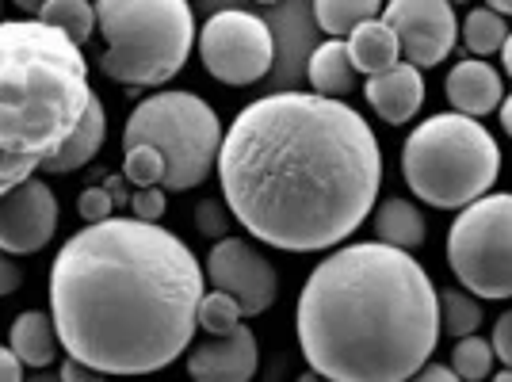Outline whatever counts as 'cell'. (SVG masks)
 Here are the masks:
<instances>
[{"label": "cell", "instance_id": "6da1fadb", "mask_svg": "<svg viewBox=\"0 0 512 382\" xmlns=\"http://www.w3.org/2000/svg\"><path fill=\"white\" fill-rule=\"evenodd\" d=\"M218 184L256 241L321 253L367 222L383 184V149L352 104L272 92L237 111L218 149Z\"/></svg>", "mask_w": 512, "mask_h": 382}, {"label": "cell", "instance_id": "7a4b0ae2", "mask_svg": "<svg viewBox=\"0 0 512 382\" xmlns=\"http://www.w3.org/2000/svg\"><path fill=\"white\" fill-rule=\"evenodd\" d=\"M207 272L165 226L107 218L65 241L50 318L69 360L100 375H153L192 348Z\"/></svg>", "mask_w": 512, "mask_h": 382}, {"label": "cell", "instance_id": "3957f363", "mask_svg": "<svg viewBox=\"0 0 512 382\" xmlns=\"http://www.w3.org/2000/svg\"><path fill=\"white\" fill-rule=\"evenodd\" d=\"M299 348L325 382H409L436 352L440 291L413 253L341 245L306 276Z\"/></svg>", "mask_w": 512, "mask_h": 382}, {"label": "cell", "instance_id": "277c9868", "mask_svg": "<svg viewBox=\"0 0 512 382\" xmlns=\"http://www.w3.org/2000/svg\"><path fill=\"white\" fill-rule=\"evenodd\" d=\"M92 96L73 39L35 16L0 23V195L46 169L81 127Z\"/></svg>", "mask_w": 512, "mask_h": 382}, {"label": "cell", "instance_id": "5b68a950", "mask_svg": "<svg viewBox=\"0 0 512 382\" xmlns=\"http://www.w3.org/2000/svg\"><path fill=\"white\" fill-rule=\"evenodd\" d=\"M402 180L436 211H463L478 203L501 176V146L478 119L432 115L402 146Z\"/></svg>", "mask_w": 512, "mask_h": 382}, {"label": "cell", "instance_id": "8992f818", "mask_svg": "<svg viewBox=\"0 0 512 382\" xmlns=\"http://www.w3.org/2000/svg\"><path fill=\"white\" fill-rule=\"evenodd\" d=\"M96 31L104 35V77L127 92L169 85L195 46L184 0H96Z\"/></svg>", "mask_w": 512, "mask_h": 382}, {"label": "cell", "instance_id": "52a82bcc", "mask_svg": "<svg viewBox=\"0 0 512 382\" xmlns=\"http://www.w3.org/2000/svg\"><path fill=\"white\" fill-rule=\"evenodd\" d=\"M222 123L214 107L180 88L153 92L127 115L123 149L150 146L165 161V191H192L218 169Z\"/></svg>", "mask_w": 512, "mask_h": 382}, {"label": "cell", "instance_id": "ba28073f", "mask_svg": "<svg viewBox=\"0 0 512 382\" xmlns=\"http://www.w3.org/2000/svg\"><path fill=\"white\" fill-rule=\"evenodd\" d=\"M448 264L459 287L478 302L512 298V195L490 191L455 214Z\"/></svg>", "mask_w": 512, "mask_h": 382}, {"label": "cell", "instance_id": "9c48e42d", "mask_svg": "<svg viewBox=\"0 0 512 382\" xmlns=\"http://www.w3.org/2000/svg\"><path fill=\"white\" fill-rule=\"evenodd\" d=\"M199 62L214 81L249 88L264 81L276 62V35L256 12L222 8L199 31Z\"/></svg>", "mask_w": 512, "mask_h": 382}, {"label": "cell", "instance_id": "30bf717a", "mask_svg": "<svg viewBox=\"0 0 512 382\" xmlns=\"http://www.w3.org/2000/svg\"><path fill=\"white\" fill-rule=\"evenodd\" d=\"M203 272H207V283H211L214 291L234 298L241 318L268 314L272 302L279 298V276L276 268H272V260L264 253H256V245H249L245 237L214 241Z\"/></svg>", "mask_w": 512, "mask_h": 382}, {"label": "cell", "instance_id": "8fae6325", "mask_svg": "<svg viewBox=\"0 0 512 382\" xmlns=\"http://www.w3.org/2000/svg\"><path fill=\"white\" fill-rule=\"evenodd\" d=\"M383 23L398 39L402 62L413 69L440 65L459 43L455 8L444 0H390L383 8Z\"/></svg>", "mask_w": 512, "mask_h": 382}, {"label": "cell", "instance_id": "7c38bea8", "mask_svg": "<svg viewBox=\"0 0 512 382\" xmlns=\"http://www.w3.org/2000/svg\"><path fill=\"white\" fill-rule=\"evenodd\" d=\"M58 234V195L54 188L31 176L20 188L0 195V253L31 256L50 245Z\"/></svg>", "mask_w": 512, "mask_h": 382}, {"label": "cell", "instance_id": "4fadbf2b", "mask_svg": "<svg viewBox=\"0 0 512 382\" xmlns=\"http://www.w3.org/2000/svg\"><path fill=\"white\" fill-rule=\"evenodd\" d=\"M256 371H260V344L245 321L234 333L199 340L188 352L192 382H253Z\"/></svg>", "mask_w": 512, "mask_h": 382}, {"label": "cell", "instance_id": "5bb4252c", "mask_svg": "<svg viewBox=\"0 0 512 382\" xmlns=\"http://www.w3.org/2000/svg\"><path fill=\"white\" fill-rule=\"evenodd\" d=\"M363 96H367L371 111H375L383 123L402 127V123H409V119L421 111V104H425V77H421V69H413L409 62H398L394 69L379 73V77H367Z\"/></svg>", "mask_w": 512, "mask_h": 382}, {"label": "cell", "instance_id": "9a60e30c", "mask_svg": "<svg viewBox=\"0 0 512 382\" xmlns=\"http://www.w3.org/2000/svg\"><path fill=\"white\" fill-rule=\"evenodd\" d=\"M501 73L493 69L490 62H478V58H467V62L451 65L448 81H444V92H448V104L455 115H467V119H482L501 107Z\"/></svg>", "mask_w": 512, "mask_h": 382}, {"label": "cell", "instance_id": "2e32d148", "mask_svg": "<svg viewBox=\"0 0 512 382\" xmlns=\"http://www.w3.org/2000/svg\"><path fill=\"white\" fill-rule=\"evenodd\" d=\"M306 81L321 100H341L356 88V69L348 58V43L341 39H325L306 54Z\"/></svg>", "mask_w": 512, "mask_h": 382}, {"label": "cell", "instance_id": "e0dca14e", "mask_svg": "<svg viewBox=\"0 0 512 382\" xmlns=\"http://www.w3.org/2000/svg\"><path fill=\"white\" fill-rule=\"evenodd\" d=\"M104 138H107V111H104V100L100 96H92V104H88L85 119H81V127L69 134V142H65L50 161H46V176H65V172H77L85 169L88 161L104 149Z\"/></svg>", "mask_w": 512, "mask_h": 382}, {"label": "cell", "instance_id": "ac0fdd59", "mask_svg": "<svg viewBox=\"0 0 512 382\" xmlns=\"http://www.w3.org/2000/svg\"><path fill=\"white\" fill-rule=\"evenodd\" d=\"M375 237H379V245L413 253V249L425 245L428 222L417 203H409L402 195H390V199L379 203V211H375Z\"/></svg>", "mask_w": 512, "mask_h": 382}, {"label": "cell", "instance_id": "d6986e66", "mask_svg": "<svg viewBox=\"0 0 512 382\" xmlns=\"http://www.w3.org/2000/svg\"><path fill=\"white\" fill-rule=\"evenodd\" d=\"M344 43H348L352 69L363 73V77H379V73H386V69H394V65L402 62L398 39H394V31H390L383 20L360 23Z\"/></svg>", "mask_w": 512, "mask_h": 382}, {"label": "cell", "instance_id": "ffe728a7", "mask_svg": "<svg viewBox=\"0 0 512 382\" xmlns=\"http://www.w3.org/2000/svg\"><path fill=\"white\" fill-rule=\"evenodd\" d=\"M8 348L20 356L23 367H50V363L58 360V348H62V340H58V329H54V318L43 314V310H23L20 318L12 321V340H8Z\"/></svg>", "mask_w": 512, "mask_h": 382}, {"label": "cell", "instance_id": "44dd1931", "mask_svg": "<svg viewBox=\"0 0 512 382\" xmlns=\"http://www.w3.org/2000/svg\"><path fill=\"white\" fill-rule=\"evenodd\" d=\"M27 12H35V20L62 31L65 39L85 46L96 35V4L88 0H46V4H23Z\"/></svg>", "mask_w": 512, "mask_h": 382}, {"label": "cell", "instance_id": "7402d4cb", "mask_svg": "<svg viewBox=\"0 0 512 382\" xmlns=\"http://www.w3.org/2000/svg\"><path fill=\"white\" fill-rule=\"evenodd\" d=\"M310 16L329 39H348L360 23L379 20V0H318Z\"/></svg>", "mask_w": 512, "mask_h": 382}, {"label": "cell", "instance_id": "603a6c76", "mask_svg": "<svg viewBox=\"0 0 512 382\" xmlns=\"http://www.w3.org/2000/svg\"><path fill=\"white\" fill-rule=\"evenodd\" d=\"M459 39L467 46L470 54H478V62H486L490 54H497L505 39H509V23L501 20L497 12H490V4L486 8H470L467 20L459 23Z\"/></svg>", "mask_w": 512, "mask_h": 382}, {"label": "cell", "instance_id": "cb8c5ba5", "mask_svg": "<svg viewBox=\"0 0 512 382\" xmlns=\"http://www.w3.org/2000/svg\"><path fill=\"white\" fill-rule=\"evenodd\" d=\"M482 318H486V314H482V302L474 295H467L463 287L440 291V329H444L448 337H455V340L474 337Z\"/></svg>", "mask_w": 512, "mask_h": 382}, {"label": "cell", "instance_id": "d4e9b609", "mask_svg": "<svg viewBox=\"0 0 512 382\" xmlns=\"http://www.w3.org/2000/svg\"><path fill=\"white\" fill-rule=\"evenodd\" d=\"M451 371L459 382H486L493 375V348L486 337H463L451 348Z\"/></svg>", "mask_w": 512, "mask_h": 382}, {"label": "cell", "instance_id": "484cf974", "mask_svg": "<svg viewBox=\"0 0 512 382\" xmlns=\"http://www.w3.org/2000/svg\"><path fill=\"white\" fill-rule=\"evenodd\" d=\"M241 321L245 318H241L237 302L226 298L222 291H207L203 302H199V329H203L207 337H226V333H234Z\"/></svg>", "mask_w": 512, "mask_h": 382}, {"label": "cell", "instance_id": "4316f807", "mask_svg": "<svg viewBox=\"0 0 512 382\" xmlns=\"http://www.w3.org/2000/svg\"><path fill=\"white\" fill-rule=\"evenodd\" d=\"M123 176L134 184V191L161 188V184H165V161H161V153L150 146L127 149V153H123Z\"/></svg>", "mask_w": 512, "mask_h": 382}, {"label": "cell", "instance_id": "83f0119b", "mask_svg": "<svg viewBox=\"0 0 512 382\" xmlns=\"http://www.w3.org/2000/svg\"><path fill=\"white\" fill-rule=\"evenodd\" d=\"M165 207H169V199H165V188H142L130 195V218L134 222H146V226H157L161 218H165Z\"/></svg>", "mask_w": 512, "mask_h": 382}, {"label": "cell", "instance_id": "f1b7e54d", "mask_svg": "<svg viewBox=\"0 0 512 382\" xmlns=\"http://www.w3.org/2000/svg\"><path fill=\"white\" fill-rule=\"evenodd\" d=\"M77 214L85 218V226H100L111 218V191L107 188H85L77 199Z\"/></svg>", "mask_w": 512, "mask_h": 382}, {"label": "cell", "instance_id": "f546056e", "mask_svg": "<svg viewBox=\"0 0 512 382\" xmlns=\"http://www.w3.org/2000/svg\"><path fill=\"white\" fill-rule=\"evenodd\" d=\"M493 360H501V367H512V310H505L501 318L493 321Z\"/></svg>", "mask_w": 512, "mask_h": 382}, {"label": "cell", "instance_id": "4dcf8cb0", "mask_svg": "<svg viewBox=\"0 0 512 382\" xmlns=\"http://www.w3.org/2000/svg\"><path fill=\"white\" fill-rule=\"evenodd\" d=\"M222 211H226V207H218L214 199L199 203V230H203L207 237H230L226 234V218H222Z\"/></svg>", "mask_w": 512, "mask_h": 382}, {"label": "cell", "instance_id": "1f68e13d", "mask_svg": "<svg viewBox=\"0 0 512 382\" xmlns=\"http://www.w3.org/2000/svg\"><path fill=\"white\" fill-rule=\"evenodd\" d=\"M20 283H23V268L16 264V256L0 253V295L20 291Z\"/></svg>", "mask_w": 512, "mask_h": 382}, {"label": "cell", "instance_id": "d6a6232c", "mask_svg": "<svg viewBox=\"0 0 512 382\" xmlns=\"http://www.w3.org/2000/svg\"><path fill=\"white\" fill-rule=\"evenodd\" d=\"M0 382H23V363L8 344H0Z\"/></svg>", "mask_w": 512, "mask_h": 382}, {"label": "cell", "instance_id": "836d02e7", "mask_svg": "<svg viewBox=\"0 0 512 382\" xmlns=\"http://www.w3.org/2000/svg\"><path fill=\"white\" fill-rule=\"evenodd\" d=\"M62 382H104V375L77 360H62Z\"/></svg>", "mask_w": 512, "mask_h": 382}, {"label": "cell", "instance_id": "e575fe53", "mask_svg": "<svg viewBox=\"0 0 512 382\" xmlns=\"http://www.w3.org/2000/svg\"><path fill=\"white\" fill-rule=\"evenodd\" d=\"M409 382H459V375L451 367H444V363H425Z\"/></svg>", "mask_w": 512, "mask_h": 382}, {"label": "cell", "instance_id": "d590c367", "mask_svg": "<svg viewBox=\"0 0 512 382\" xmlns=\"http://www.w3.org/2000/svg\"><path fill=\"white\" fill-rule=\"evenodd\" d=\"M501 127H505V134L512 138V96L501 100Z\"/></svg>", "mask_w": 512, "mask_h": 382}, {"label": "cell", "instance_id": "8d00e7d4", "mask_svg": "<svg viewBox=\"0 0 512 382\" xmlns=\"http://www.w3.org/2000/svg\"><path fill=\"white\" fill-rule=\"evenodd\" d=\"M501 65H505V73L512 77V31H509V39H505V46H501Z\"/></svg>", "mask_w": 512, "mask_h": 382}, {"label": "cell", "instance_id": "74e56055", "mask_svg": "<svg viewBox=\"0 0 512 382\" xmlns=\"http://www.w3.org/2000/svg\"><path fill=\"white\" fill-rule=\"evenodd\" d=\"M490 12H497L505 20V16H512V0H497V4H490Z\"/></svg>", "mask_w": 512, "mask_h": 382}, {"label": "cell", "instance_id": "f35d334b", "mask_svg": "<svg viewBox=\"0 0 512 382\" xmlns=\"http://www.w3.org/2000/svg\"><path fill=\"white\" fill-rule=\"evenodd\" d=\"M490 382H512V367H501L497 375H490Z\"/></svg>", "mask_w": 512, "mask_h": 382}, {"label": "cell", "instance_id": "ab89813d", "mask_svg": "<svg viewBox=\"0 0 512 382\" xmlns=\"http://www.w3.org/2000/svg\"><path fill=\"white\" fill-rule=\"evenodd\" d=\"M295 382H325V379H318L314 371H306V375H299V379H295Z\"/></svg>", "mask_w": 512, "mask_h": 382}, {"label": "cell", "instance_id": "60d3db41", "mask_svg": "<svg viewBox=\"0 0 512 382\" xmlns=\"http://www.w3.org/2000/svg\"><path fill=\"white\" fill-rule=\"evenodd\" d=\"M0 23H4V4H0Z\"/></svg>", "mask_w": 512, "mask_h": 382}]
</instances>
